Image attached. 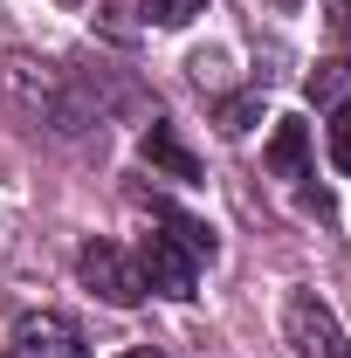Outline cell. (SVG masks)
I'll use <instances>...</instances> for the list:
<instances>
[{
  "instance_id": "1",
  "label": "cell",
  "mask_w": 351,
  "mask_h": 358,
  "mask_svg": "<svg viewBox=\"0 0 351 358\" xmlns=\"http://www.w3.org/2000/svg\"><path fill=\"white\" fill-rule=\"evenodd\" d=\"M0 90H7V103H14V110H28V117L48 124L55 138L89 131V103L76 96V83H69L55 62L28 55V48H7V55H0Z\"/></svg>"
},
{
  "instance_id": "2",
  "label": "cell",
  "mask_w": 351,
  "mask_h": 358,
  "mask_svg": "<svg viewBox=\"0 0 351 358\" xmlns=\"http://www.w3.org/2000/svg\"><path fill=\"white\" fill-rule=\"evenodd\" d=\"M282 331H289L296 358H351L345 324L331 317V303H324L317 289H289V303H282Z\"/></svg>"
},
{
  "instance_id": "3",
  "label": "cell",
  "mask_w": 351,
  "mask_h": 358,
  "mask_svg": "<svg viewBox=\"0 0 351 358\" xmlns=\"http://www.w3.org/2000/svg\"><path fill=\"white\" fill-rule=\"evenodd\" d=\"M76 268H83V282L103 296V303H117V310H131V303H145V275H138V262L117 248V241H83V255H76Z\"/></svg>"
},
{
  "instance_id": "4",
  "label": "cell",
  "mask_w": 351,
  "mask_h": 358,
  "mask_svg": "<svg viewBox=\"0 0 351 358\" xmlns=\"http://www.w3.org/2000/svg\"><path fill=\"white\" fill-rule=\"evenodd\" d=\"M138 275H145V289H159V296L186 303L193 282H200V262L179 248L173 234H145V248H138Z\"/></svg>"
},
{
  "instance_id": "5",
  "label": "cell",
  "mask_w": 351,
  "mask_h": 358,
  "mask_svg": "<svg viewBox=\"0 0 351 358\" xmlns=\"http://www.w3.org/2000/svg\"><path fill=\"white\" fill-rule=\"evenodd\" d=\"M14 345H21V358H89V345L76 338V324L55 317V310H28L14 324Z\"/></svg>"
},
{
  "instance_id": "6",
  "label": "cell",
  "mask_w": 351,
  "mask_h": 358,
  "mask_svg": "<svg viewBox=\"0 0 351 358\" xmlns=\"http://www.w3.org/2000/svg\"><path fill=\"white\" fill-rule=\"evenodd\" d=\"M268 173L275 179H310V131L296 117H282L275 138H268Z\"/></svg>"
},
{
  "instance_id": "7",
  "label": "cell",
  "mask_w": 351,
  "mask_h": 358,
  "mask_svg": "<svg viewBox=\"0 0 351 358\" xmlns=\"http://www.w3.org/2000/svg\"><path fill=\"white\" fill-rule=\"evenodd\" d=\"M145 159H152V166H159L166 179H200V159L179 145V131H173V124H152V131H145Z\"/></svg>"
},
{
  "instance_id": "8",
  "label": "cell",
  "mask_w": 351,
  "mask_h": 358,
  "mask_svg": "<svg viewBox=\"0 0 351 358\" xmlns=\"http://www.w3.org/2000/svg\"><path fill=\"white\" fill-rule=\"evenodd\" d=\"M138 7H145V21H159V28H186V21L207 14V0H138Z\"/></svg>"
},
{
  "instance_id": "9",
  "label": "cell",
  "mask_w": 351,
  "mask_h": 358,
  "mask_svg": "<svg viewBox=\"0 0 351 358\" xmlns=\"http://www.w3.org/2000/svg\"><path fill=\"white\" fill-rule=\"evenodd\" d=\"M166 227H173V241L193 255V262H207L214 255V227H200V221H186V214H166Z\"/></svg>"
},
{
  "instance_id": "10",
  "label": "cell",
  "mask_w": 351,
  "mask_h": 358,
  "mask_svg": "<svg viewBox=\"0 0 351 358\" xmlns=\"http://www.w3.org/2000/svg\"><path fill=\"white\" fill-rule=\"evenodd\" d=\"M324 138H331V166H338V173H351V103H338V110H331Z\"/></svg>"
},
{
  "instance_id": "11",
  "label": "cell",
  "mask_w": 351,
  "mask_h": 358,
  "mask_svg": "<svg viewBox=\"0 0 351 358\" xmlns=\"http://www.w3.org/2000/svg\"><path fill=\"white\" fill-rule=\"evenodd\" d=\"M255 110H262V96H227V103H220V131H248Z\"/></svg>"
},
{
  "instance_id": "12",
  "label": "cell",
  "mask_w": 351,
  "mask_h": 358,
  "mask_svg": "<svg viewBox=\"0 0 351 358\" xmlns=\"http://www.w3.org/2000/svg\"><path fill=\"white\" fill-rule=\"evenodd\" d=\"M338 83H345V69L331 62V69H317V76H310V96H338Z\"/></svg>"
},
{
  "instance_id": "13",
  "label": "cell",
  "mask_w": 351,
  "mask_h": 358,
  "mask_svg": "<svg viewBox=\"0 0 351 358\" xmlns=\"http://www.w3.org/2000/svg\"><path fill=\"white\" fill-rule=\"evenodd\" d=\"M338 35H345V42H351V0H345V14H338Z\"/></svg>"
},
{
  "instance_id": "14",
  "label": "cell",
  "mask_w": 351,
  "mask_h": 358,
  "mask_svg": "<svg viewBox=\"0 0 351 358\" xmlns=\"http://www.w3.org/2000/svg\"><path fill=\"white\" fill-rule=\"evenodd\" d=\"M124 358H159V352H124Z\"/></svg>"
}]
</instances>
